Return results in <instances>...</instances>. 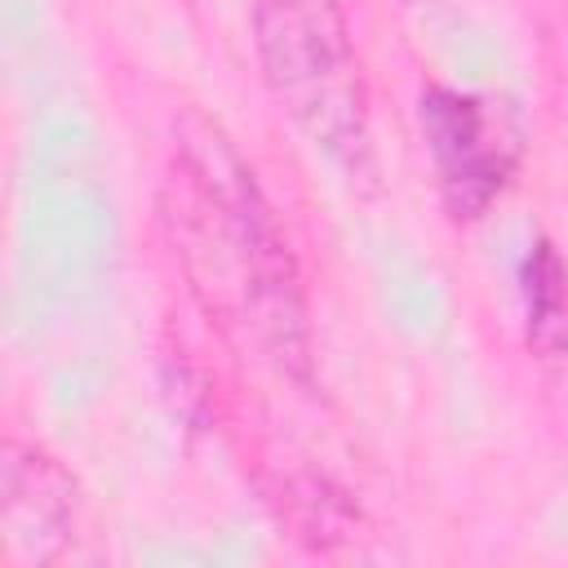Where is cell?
<instances>
[{"instance_id": "1", "label": "cell", "mask_w": 568, "mask_h": 568, "mask_svg": "<svg viewBox=\"0 0 568 568\" xmlns=\"http://www.w3.org/2000/svg\"><path fill=\"white\" fill-rule=\"evenodd\" d=\"M173 222L186 235V253L209 266L275 359H302V302L284 240L275 235L257 186L217 129H182L173 164Z\"/></svg>"}, {"instance_id": "4", "label": "cell", "mask_w": 568, "mask_h": 568, "mask_svg": "<svg viewBox=\"0 0 568 568\" xmlns=\"http://www.w3.org/2000/svg\"><path fill=\"white\" fill-rule=\"evenodd\" d=\"M0 519L18 559H53L75 524V484L40 448L9 439L0 462Z\"/></svg>"}, {"instance_id": "2", "label": "cell", "mask_w": 568, "mask_h": 568, "mask_svg": "<svg viewBox=\"0 0 568 568\" xmlns=\"http://www.w3.org/2000/svg\"><path fill=\"white\" fill-rule=\"evenodd\" d=\"M253 40L271 93L346 173H368V98L337 0H257Z\"/></svg>"}, {"instance_id": "5", "label": "cell", "mask_w": 568, "mask_h": 568, "mask_svg": "<svg viewBox=\"0 0 568 568\" xmlns=\"http://www.w3.org/2000/svg\"><path fill=\"white\" fill-rule=\"evenodd\" d=\"M528 342L546 355L568 351V266L550 244H537L524 262Z\"/></svg>"}, {"instance_id": "3", "label": "cell", "mask_w": 568, "mask_h": 568, "mask_svg": "<svg viewBox=\"0 0 568 568\" xmlns=\"http://www.w3.org/2000/svg\"><path fill=\"white\" fill-rule=\"evenodd\" d=\"M422 133L439 169L444 200L457 217H479L506 186L515 164V142L488 102L453 89L422 93Z\"/></svg>"}]
</instances>
